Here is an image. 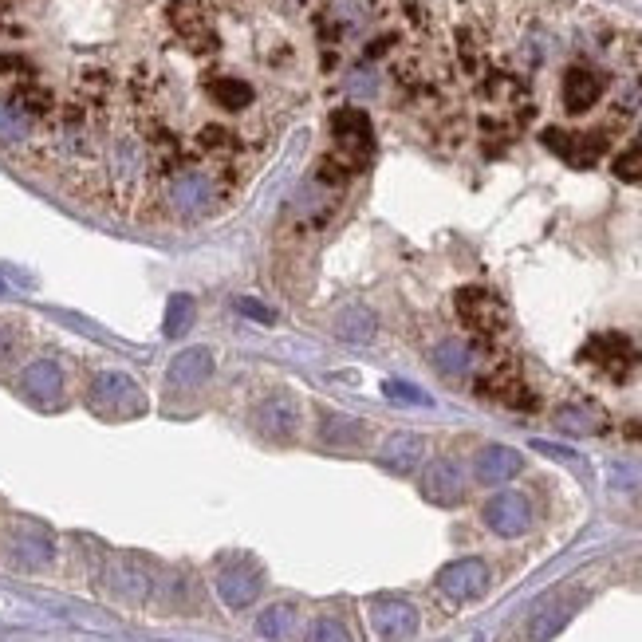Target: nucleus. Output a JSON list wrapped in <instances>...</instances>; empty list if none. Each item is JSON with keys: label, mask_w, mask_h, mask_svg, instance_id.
Instances as JSON below:
<instances>
[{"label": "nucleus", "mask_w": 642, "mask_h": 642, "mask_svg": "<svg viewBox=\"0 0 642 642\" xmlns=\"http://www.w3.org/2000/svg\"><path fill=\"white\" fill-rule=\"evenodd\" d=\"M87 402L95 414L103 418H130V414H142V390L134 386V379H127L123 371H103L95 375V383L87 390Z\"/></svg>", "instance_id": "1"}, {"label": "nucleus", "mask_w": 642, "mask_h": 642, "mask_svg": "<svg viewBox=\"0 0 642 642\" xmlns=\"http://www.w3.org/2000/svg\"><path fill=\"white\" fill-rule=\"evenodd\" d=\"M453 304H457V320L465 323L473 335H481V339H497L509 327L505 304L485 288H461L453 296Z\"/></svg>", "instance_id": "2"}, {"label": "nucleus", "mask_w": 642, "mask_h": 642, "mask_svg": "<svg viewBox=\"0 0 642 642\" xmlns=\"http://www.w3.org/2000/svg\"><path fill=\"white\" fill-rule=\"evenodd\" d=\"M257 430L264 438L288 446L304 434V406L292 394H268L257 406Z\"/></svg>", "instance_id": "3"}, {"label": "nucleus", "mask_w": 642, "mask_h": 642, "mask_svg": "<svg viewBox=\"0 0 642 642\" xmlns=\"http://www.w3.org/2000/svg\"><path fill=\"white\" fill-rule=\"evenodd\" d=\"M331 134L339 142V158H347L355 170H363L367 154H371V119L359 107H343L331 115Z\"/></svg>", "instance_id": "4"}, {"label": "nucleus", "mask_w": 642, "mask_h": 642, "mask_svg": "<svg viewBox=\"0 0 642 642\" xmlns=\"http://www.w3.org/2000/svg\"><path fill=\"white\" fill-rule=\"evenodd\" d=\"M477 394L489 398V402H497V406H509V410H536V406H540L536 394L524 386V375H520L516 367H509V363L485 371V375L477 379Z\"/></svg>", "instance_id": "5"}, {"label": "nucleus", "mask_w": 642, "mask_h": 642, "mask_svg": "<svg viewBox=\"0 0 642 642\" xmlns=\"http://www.w3.org/2000/svg\"><path fill=\"white\" fill-rule=\"evenodd\" d=\"M260 587H264V576H260L257 564L245 560V556H241V560H229V564L217 572V595H221V603L233 607V611L257 603Z\"/></svg>", "instance_id": "6"}, {"label": "nucleus", "mask_w": 642, "mask_h": 642, "mask_svg": "<svg viewBox=\"0 0 642 642\" xmlns=\"http://www.w3.org/2000/svg\"><path fill=\"white\" fill-rule=\"evenodd\" d=\"M579 611V599L576 595H548L524 623V639L528 642H552L568 623L572 615Z\"/></svg>", "instance_id": "7"}, {"label": "nucleus", "mask_w": 642, "mask_h": 642, "mask_svg": "<svg viewBox=\"0 0 642 642\" xmlns=\"http://www.w3.org/2000/svg\"><path fill=\"white\" fill-rule=\"evenodd\" d=\"M579 359H583V363H591V367H599L603 375H615V379H619V375L631 367L635 347H631V339H627V335L607 331V335H591V339L583 343Z\"/></svg>", "instance_id": "8"}, {"label": "nucleus", "mask_w": 642, "mask_h": 642, "mask_svg": "<svg viewBox=\"0 0 642 642\" xmlns=\"http://www.w3.org/2000/svg\"><path fill=\"white\" fill-rule=\"evenodd\" d=\"M422 493H426L430 505H442V509L461 505V501H465V473H461V465H457L453 457L430 461V469H426V477H422Z\"/></svg>", "instance_id": "9"}, {"label": "nucleus", "mask_w": 642, "mask_h": 642, "mask_svg": "<svg viewBox=\"0 0 642 642\" xmlns=\"http://www.w3.org/2000/svg\"><path fill=\"white\" fill-rule=\"evenodd\" d=\"M371 627L386 642H402L418 631V611L406 599H375L371 607Z\"/></svg>", "instance_id": "10"}, {"label": "nucleus", "mask_w": 642, "mask_h": 642, "mask_svg": "<svg viewBox=\"0 0 642 642\" xmlns=\"http://www.w3.org/2000/svg\"><path fill=\"white\" fill-rule=\"evenodd\" d=\"M489 587V568L481 560H457L438 572V591L450 599H477Z\"/></svg>", "instance_id": "11"}, {"label": "nucleus", "mask_w": 642, "mask_h": 642, "mask_svg": "<svg viewBox=\"0 0 642 642\" xmlns=\"http://www.w3.org/2000/svg\"><path fill=\"white\" fill-rule=\"evenodd\" d=\"M485 524L497 536H524L528 524H532V509H528V501L520 493H497L485 505Z\"/></svg>", "instance_id": "12"}, {"label": "nucleus", "mask_w": 642, "mask_h": 642, "mask_svg": "<svg viewBox=\"0 0 642 642\" xmlns=\"http://www.w3.org/2000/svg\"><path fill=\"white\" fill-rule=\"evenodd\" d=\"M8 552H12V560H16L20 568H28V572H36V568L52 564V556H56L52 536H48L44 528H36V524H20V528L12 532Z\"/></svg>", "instance_id": "13"}, {"label": "nucleus", "mask_w": 642, "mask_h": 642, "mask_svg": "<svg viewBox=\"0 0 642 642\" xmlns=\"http://www.w3.org/2000/svg\"><path fill=\"white\" fill-rule=\"evenodd\" d=\"M599 95H603V83H599L595 71H587V67H568V71H564L560 103H564L568 115H587V111L599 103Z\"/></svg>", "instance_id": "14"}, {"label": "nucleus", "mask_w": 642, "mask_h": 642, "mask_svg": "<svg viewBox=\"0 0 642 642\" xmlns=\"http://www.w3.org/2000/svg\"><path fill=\"white\" fill-rule=\"evenodd\" d=\"M205 91H209V103L217 111H225V115H241V111H249L257 103V87L249 79H241V75H213L205 83Z\"/></svg>", "instance_id": "15"}, {"label": "nucleus", "mask_w": 642, "mask_h": 642, "mask_svg": "<svg viewBox=\"0 0 642 642\" xmlns=\"http://www.w3.org/2000/svg\"><path fill=\"white\" fill-rule=\"evenodd\" d=\"M107 583H111V591H115L119 599H127V603H142V599H146V595L154 591L150 568H142V564H138V560H130V556H119V560H111Z\"/></svg>", "instance_id": "16"}, {"label": "nucleus", "mask_w": 642, "mask_h": 642, "mask_svg": "<svg viewBox=\"0 0 642 642\" xmlns=\"http://www.w3.org/2000/svg\"><path fill=\"white\" fill-rule=\"evenodd\" d=\"M20 386H24V394H28L32 402L52 406V402L64 394V371H60L52 359H36V363H28V367H24Z\"/></svg>", "instance_id": "17"}, {"label": "nucleus", "mask_w": 642, "mask_h": 642, "mask_svg": "<svg viewBox=\"0 0 642 642\" xmlns=\"http://www.w3.org/2000/svg\"><path fill=\"white\" fill-rule=\"evenodd\" d=\"M520 453L509 450V446H485V450L473 457V473H477V481L481 485H505V481H513L516 473H520Z\"/></svg>", "instance_id": "18"}, {"label": "nucleus", "mask_w": 642, "mask_h": 642, "mask_svg": "<svg viewBox=\"0 0 642 642\" xmlns=\"http://www.w3.org/2000/svg\"><path fill=\"white\" fill-rule=\"evenodd\" d=\"M209 375H213V355H209L205 347H190V351H182V355L170 363L166 383L178 386V390H197Z\"/></svg>", "instance_id": "19"}, {"label": "nucleus", "mask_w": 642, "mask_h": 642, "mask_svg": "<svg viewBox=\"0 0 642 642\" xmlns=\"http://www.w3.org/2000/svg\"><path fill=\"white\" fill-rule=\"evenodd\" d=\"M422 457H426V442L418 434H390L379 450V461L390 473H414Z\"/></svg>", "instance_id": "20"}, {"label": "nucleus", "mask_w": 642, "mask_h": 642, "mask_svg": "<svg viewBox=\"0 0 642 642\" xmlns=\"http://www.w3.org/2000/svg\"><path fill=\"white\" fill-rule=\"evenodd\" d=\"M257 631L260 639L268 642H288L300 631V607L296 603H272L257 619Z\"/></svg>", "instance_id": "21"}, {"label": "nucleus", "mask_w": 642, "mask_h": 642, "mask_svg": "<svg viewBox=\"0 0 642 642\" xmlns=\"http://www.w3.org/2000/svg\"><path fill=\"white\" fill-rule=\"evenodd\" d=\"M371 438V426L367 422H359V418H347V414H331L327 422H323V442L327 446H363Z\"/></svg>", "instance_id": "22"}, {"label": "nucleus", "mask_w": 642, "mask_h": 642, "mask_svg": "<svg viewBox=\"0 0 642 642\" xmlns=\"http://www.w3.org/2000/svg\"><path fill=\"white\" fill-rule=\"evenodd\" d=\"M556 426L568 430V434H603L607 418H603V410H595V406L572 402V406H560V410H556Z\"/></svg>", "instance_id": "23"}, {"label": "nucleus", "mask_w": 642, "mask_h": 642, "mask_svg": "<svg viewBox=\"0 0 642 642\" xmlns=\"http://www.w3.org/2000/svg\"><path fill=\"white\" fill-rule=\"evenodd\" d=\"M335 335L347 343H367V339H375V316L363 304H347L335 316Z\"/></svg>", "instance_id": "24"}, {"label": "nucleus", "mask_w": 642, "mask_h": 642, "mask_svg": "<svg viewBox=\"0 0 642 642\" xmlns=\"http://www.w3.org/2000/svg\"><path fill=\"white\" fill-rule=\"evenodd\" d=\"M434 363H438V371H442L446 379H461V375H469L473 355H469V347H465L461 339H446V343L434 351Z\"/></svg>", "instance_id": "25"}, {"label": "nucleus", "mask_w": 642, "mask_h": 642, "mask_svg": "<svg viewBox=\"0 0 642 642\" xmlns=\"http://www.w3.org/2000/svg\"><path fill=\"white\" fill-rule=\"evenodd\" d=\"M193 323V300L190 296H174L166 304V320H162V331L174 339V335H186Z\"/></svg>", "instance_id": "26"}, {"label": "nucleus", "mask_w": 642, "mask_h": 642, "mask_svg": "<svg viewBox=\"0 0 642 642\" xmlns=\"http://www.w3.org/2000/svg\"><path fill=\"white\" fill-rule=\"evenodd\" d=\"M308 642H351V635H347V627H343L339 619L323 615V619H316V623L308 627Z\"/></svg>", "instance_id": "27"}, {"label": "nucleus", "mask_w": 642, "mask_h": 642, "mask_svg": "<svg viewBox=\"0 0 642 642\" xmlns=\"http://www.w3.org/2000/svg\"><path fill=\"white\" fill-rule=\"evenodd\" d=\"M615 178L627 186H642V150H627L615 158Z\"/></svg>", "instance_id": "28"}, {"label": "nucleus", "mask_w": 642, "mask_h": 642, "mask_svg": "<svg viewBox=\"0 0 642 642\" xmlns=\"http://www.w3.org/2000/svg\"><path fill=\"white\" fill-rule=\"evenodd\" d=\"M383 390H386V398L398 402V406H426V402H430L426 390H418V386H410V383H394V379H390Z\"/></svg>", "instance_id": "29"}, {"label": "nucleus", "mask_w": 642, "mask_h": 642, "mask_svg": "<svg viewBox=\"0 0 642 642\" xmlns=\"http://www.w3.org/2000/svg\"><path fill=\"white\" fill-rule=\"evenodd\" d=\"M20 335H24V327H16V323H0V367H8L12 363V355H16V347H20Z\"/></svg>", "instance_id": "30"}, {"label": "nucleus", "mask_w": 642, "mask_h": 642, "mask_svg": "<svg viewBox=\"0 0 642 642\" xmlns=\"http://www.w3.org/2000/svg\"><path fill=\"white\" fill-rule=\"evenodd\" d=\"M237 312H241V316H249V320H257V323L276 320V316H272V308H264L260 300H237Z\"/></svg>", "instance_id": "31"}, {"label": "nucleus", "mask_w": 642, "mask_h": 642, "mask_svg": "<svg viewBox=\"0 0 642 642\" xmlns=\"http://www.w3.org/2000/svg\"><path fill=\"white\" fill-rule=\"evenodd\" d=\"M536 453H544V457H560V461H579L572 450H564V446H552V442H536Z\"/></svg>", "instance_id": "32"}, {"label": "nucleus", "mask_w": 642, "mask_h": 642, "mask_svg": "<svg viewBox=\"0 0 642 642\" xmlns=\"http://www.w3.org/2000/svg\"><path fill=\"white\" fill-rule=\"evenodd\" d=\"M0 292H4V284H0Z\"/></svg>", "instance_id": "33"}]
</instances>
